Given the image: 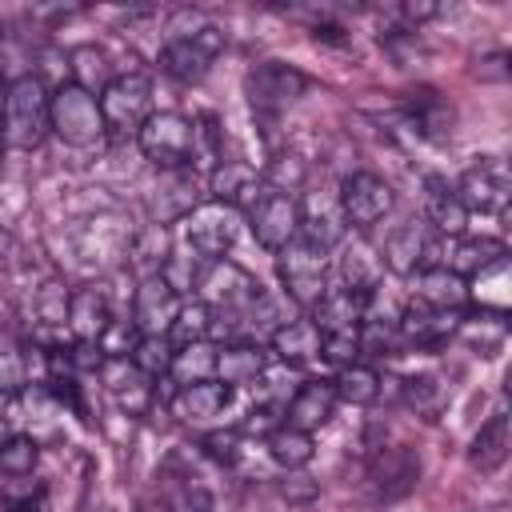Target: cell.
Wrapping results in <instances>:
<instances>
[{"instance_id": "1", "label": "cell", "mask_w": 512, "mask_h": 512, "mask_svg": "<svg viewBox=\"0 0 512 512\" xmlns=\"http://www.w3.org/2000/svg\"><path fill=\"white\" fill-rule=\"evenodd\" d=\"M48 104H52V92L44 88L40 76H16L4 88V128H0L4 132V144H12V148H36L52 132Z\"/></svg>"}, {"instance_id": "2", "label": "cell", "mask_w": 512, "mask_h": 512, "mask_svg": "<svg viewBox=\"0 0 512 512\" xmlns=\"http://www.w3.org/2000/svg\"><path fill=\"white\" fill-rule=\"evenodd\" d=\"M100 116H104V132L136 136L140 124L152 116V80L140 68L116 72V80L100 92Z\"/></svg>"}, {"instance_id": "3", "label": "cell", "mask_w": 512, "mask_h": 512, "mask_svg": "<svg viewBox=\"0 0 512 512\" xmlns=\"http://www.w3.org/2000/svg\"><path fill=\"white\" fill-rule=\"evenodd\" d=\"M48 120H52V132L72 144V148H88L104 136V116H100V100L84 88H76L72 80L60 84L52 92V104H48Z\"/></svg>"}, {"instance_id": "4", "label": "cell", "mask_w": 512, "mask_h": 512, "mask_svg": "<svg viewBox=\"0 0 512 512\" xmlns=\"http://www.w3.org/2000/svg\"><path fill=\"white\" fill-rule=\"evenodd\" d=\"M136 140L140 152L164 172H180L192 160V120L184 112H152L140 124Z\"/></svg>"}, {"instance_id": "5", "label": "cell", "mask_w": 512, "mask_h": 512, "mask_svg": "<svg viewBox=\"0 0 512 512\" xmlns=\"http://www.w3.org/2000/svg\"><path fill=\"white\" fill-rule=\"evenodd\" d=\"M240 224H244L240 208H232L224 200H208V204H196L184 216V236H188V248L200 260H224V252L240 236Z\"/></svg>"}, {"instance_id": "6", "label": "cell", "mask_w": 512, "mask_h": 512, "mask_svg": "<svg viewBox=\"0 0 512 512\" xmlns=\"http://www.w3.org/2000/svg\"><path fill=\"white\" fill-rule=\"evenodd\" d=\"M196 288H200V304H208L216 312H244L264 292L260 280L232 260H204Z\"/></svg>"}, {"instance_id": "7", "label": "cell", "mask_w": 512, "mask_h": 512, "mask_svg": "<svg viewBox=\"0 0 512 512\" xmlns=\"http://www.w3.org/2000/svg\"><path fill=\"white\" fill-rule=\"evenodd\" d=\"M220 48H224V32L212 28V24H204V28L188 32V36L168 40L164 52H160V68L172 80H180V84H196V80L208 76V68L220 56Z\"/></svg>"}, {"instance_id": "8", "label": "cell", "mask_w": 512, "mask_h": 512, "mask_svg": "<svg viewBox=\"0 0 512 512\" xmlns=\"http://www.w3.org/2000/svg\"><path fill=\"white\" fill-rule=\"evenodd\" d=\"M276 268H280V280H284L288 296L300 308H312L328 292V260H324V252L308 248L304 240H292L288 248H280Z\"/></svg>"}, {"instance_id": "9", "label": "cell", "mask_w": 512, "mask_h": 512, "mask_svg": "<svg viewBox=\"0 0 512 512\" xmlns=\"http://www.w3.org/2000/svg\"><path fill=\"white\" fill-rule=\"evenodd\" d=\"M456 196L468 212H504L508 196H512V172L500 156H480L476 164L464 168Z\"/></svg>"}, {"instance_id": "10", "label": "cell", "mask_w": 512, "mask_h": 512, "mask_svg": "<svg viewBox=\"0 0 512 512\" xmlns=\"http://www.w3.org/2000/svg\"><path fill=\"white\" fill-rule=\"evenodd\" d=\"M340 212H344V224H352V228H372V224H380L388 212H392V204H396V196H392V184L384 180V176H376V172H352L344 184H340Z\"/></svg>"}, {"instance_id": "11", "label": "cell", "mask_w": 512, "mask_h": 512, "mask_svg": "<svg viewBox=\"0 0 512 512\" xmlns=\"http://www.w3.org/2000/svg\"><path fill=\"white\" fill-rule=\"evenodd\" d=\"M244 216L252 220V232H256V240H260L264 252H280V248H288L296 240V228H300V204H296V196H284V192L264 188L260 200Z\"/></svg>"}, {"instance_id": "12", "label": "cell", "mask_w": 512, "mask_h": 512, "mask_svg": "<svg viewBox=\"0 0 512 512\" xmlns=\"http://www.w3.org/2000/svg\"><path fill=\"white\" fill-rule=\"evenodd\" d=\"M308 88V76L284 60H264L248 72V96H252V108L272 116L280 108H288L292 100H300Z\"/></svg>"}, {"instance_id": "13", "label": "cell", "mask_w": 512, "mask_h": 512, "mask_svg": "<svg viewBox=\"0 0 512 512\" xmlns=\"http://www.w3.org/2000/svg\"><path fill=\"white\" fill-rule=\"evenodd\" d=\"M420 480V456L404 444L396 448H380L368 464V488H372V500L376 504H392L400 496H408Z\"/></svg>"}, {"instance_id": "14", "label": "cell", "mask_w": 512, "mask_h": 512, "mask_svg": "<svg viewBox=\"0 0 512 512\" xmlns=\"http://www.w3.org/2000/svg\"><path fill=\"white\" fill-rule=\"evenodd\" d=\"M300 204V228H296V240H304L308 248L316 252H328L344 240V212H340V200L336 196H320V192H308Z\"/></svg>"}, {"instance_id": "15", "label": "cell", "mask_w": 512, "mask_h": 512, "mask_svg": "<svg viewBox=\"0 0 512 512\" xmlns=\"http://www.w3.org/2000/svg\"><path fill=\"white\" fill-rule=\"evenodd\" d=\"M180 304H184V300H180L160 276H148V280H140V288H136L132 328H136L140 336H168L172 324H176Z\"/></svg>"}, {"instance_id": "16", "label": "cell", "mask_w": 512, "mask_h": 512, "mask_svg": "<svg viewBox=\"0 0 512 512\" xmlns=\"http://www.w3.org/2000/svg\"><path fill=\"white\" fill-rule=\"evenodd\" d=\"M500 260H508V248L500 240H492V236H448L444 256H440V268H448V272H456V276L468 280V276L488 272Z\"/></svg>"}, {"instance_id": "17", "label": "cell", "mask_w": 512, "mask_h": 512, "mask_svg": "<svg viewBox=\"0 0 512 512\" xmlns=\"http://www.w3.org/2000/svg\"><path fill=\"white\" fill-rule=\"evenodd\" d=\"M412 296H416L420 308H432V312H460V308L468 304L472 288H468L464 276H456V272H448V268H440V264H428V268L416 272Z\"/></svg>"}, {"instance_id": "18", "label": "cell", "mask_w": 512, "mask_h": 512, "mask_svg": "<svg viewBox=\"0 0 512 512\" xmlns=\"http://www.w3.org/2000/svg\"><path fill=\"white\" fill-rule=\"evenodd\" d=\"M424 260H432L428 224L408 220V224H400V228L388 236V244H384V260H380V264H384L388 272H396V276H412V272L424 268Z\"/></svg>"}, {"instance_id": "19", "label": "cell", "mask_w": 512, "mask_h": 512, "mask_svg": "<svg viewBox=\"0 0 512 512\" xmlns=\"http://www.w3.org/2000/svg\"><path fill=\"white\" fill-rule=\"evenodd\" d=\"M364 320V296L348 292V288H328L316 304H312V324L320 328V336H336V332H356Z\"/></svg>"}, {"instance_id": "20", "label": "cell", "mask_w": 512, "mask_h": 512, "mask_svg": "<svg viewBox=\"0 0 512 512\" xmlns=\"http://www.w3.org/2000/svg\"><path fill=\"white\" fill-rule=\"evenodd\" d=\"M112 324V308H108V296L100 288H80L72 292V304H68V332L76 336V344H96Z\"/></svg>"}, {"instance_id": "21", "label": "cell", "mask_w": 512, "mask_h": 512, "mask_svg": "<svg viewBox=\"0 0 512 512\" xmlns=\"http://www.w3.org/2000/svg\"><path fill=\"white\" fill-rule=\"evenodd\" d=\"M332 408H336V388H332V380H308V384L296 388V396L288 400L284 416H288L292 428L312 432V428L328 424Z\"/></svg>"}, {"instance_id": "22", "label": "cell", "mask_w": 512, "mask_h": 512, "mask_svg": "<svg viewBox=\"0 0 512 512\" xmlns=\"http://www.w3.org/2000/svg\"><path fill=\"white\" fill-rule=\"evenodd\" d=\"M456 328H460V312H432L420 304H412L396 324L400 344H416V348H432V344L448 340Z\"/></svg>"}, {"instance_id": "23", "label": "cell", "mask_w": 512, "mask_h": 512, "mask_svg": "<svg viewBox=\"0 0 512 512\" xmlns=\"http://www.w3.org/2000/svg\"><path fill=\"white\" fill-rule=\"evenodd\" d=\"M144 512H212V496L204 492V484H196L192 476H164L148 500Z\"/></svg>"}, {"instance_id": "24", "label": "cell", "mask_w": 512, "mask_h": 512, "mask_svg": "<svg viewBox=\"0 0 512 512\" xmlns=\"http://www.w3.org/2000/svg\"><path fill=\"white\" fill-rule=\"evenodd\" d=\"M268 368V352L256 340H240V344H224L216 348V380L220 384H256L260 372Z\"/></svg>"}, {"instance_id": "25", "label": "cell", "mask_w": 512, "mask_h": 512, "mask_svg": "<svg viewBox=\"0 0 512 512\" xmlns=\"http://www.w3.org/2000/svg\"><path fill=\"white\" fill-rule=\"evenodd\" d=\"M232 400V388L220 384V380H200V384H184L176 388L172 396V412L180 420H208V416H220Z\"/></svg>"}, {"instance_id": "26", "label": "cell", "mask_w": 512, "mask_h": 512, "mask_svg": "<svg viewBox=\"0 0 512 512\" xmlns=\"http://www.w3.org/2000/svg\"><path fill=\"white\" fill-rule=\"evenodd\" d=\"M268 340H272V352L280 356V364H304V360L320 356V344H324V336L312 320H284Z\"/></svg>"}, {"instance_id": "27", "label": "cell", "mask_w": 512, "mask_h": 512, "mask_svg": "<svg viewBox=\"0 0 512 512\" xmlns=\"http://www.w3.org/2000/svg\"><path fill=\"white\" fill-rule=\"evenodd\" d=\"M508 448H512V428H508V416H492L488 424H480V432L472 436V448H468V464L480 468V472H496L504 460H508Z\"/></svg>"}, {"instance_id": "28", "label": "cell", "mask_w": 512, "mask_h": 512, "mask_svg": "<svg viewBox=\"0 0 512 512\" xmlns=\"http://www.w3.org/2000/svg\"><path fill=\"white\" fill-rule=\"evenodd\" d=\"M72 64H68V72H72V84L76 88H84V92H104L112 80H116V72H112V56L104 52V48H96V44H80V48H72V56H68Z\"/></svg>"}, {"instance_id": "29", "label": "cell", "mask_w": 512, "mask_h": 512, "mask_svg": "<svg viewBox=\"0 0 512 512\" xmlns=\"http://www.w3.org/2000/svg\"><path fill=\"white\" fill-rule=\"evenodd\" d=\"M428 224L444 236H464L468 228V208L460 204L456 188H448L444 180H428Z\"/></svg>"}, {"instance_id": "30", "label": "cell", "mask_w": 512, "mask_h": 512, "mask_svg": "<svg viewBox=\"0 0 512 512\" xmlns=\"http://www.w3.org/2000/svg\"><path fill=\"white\" fill-rule=\"evenodd\" d=\"M164 260H168V228L164 224H148L128 236V264L140 272V280L160 276Z\"/></svg>"}, {"instance_id": "31", "label": "cell", "mask_w": 512, "mask_h": 512, "mask_svg": "<svg viewBox=\"0 0 512 512\" xmlns=\"http://www.w3.org/2000/svg\"><path fill=\"white\" fill-rule=\"evenodd\" d=\"M340 272H344V288L356 292V296H372L380 292V280H384V264L380 256L368 248V244H352L340 260Z\"/></svg>"}, {"instance_id": "32", "label": "cell", "mask_w": 512, "mask_h": 512, "mask_svg": "<svg viewBox=\"0 0 512 512\" xmlns=\"http://www.w3.org/2000/svg\"><path fill=\"white\" fill-rule=\"evenodd\" d=\"M168 376L176 380V388H184V384H200V380H212V376H216V344H208V340L180 344V348L172 352Z\"/></svg>"}, {"instance_id": "33", "label": "cell", "mask_w": 512, "mask_h": 512, "mask_svg": "<svg viewBox=\"0 0 512 512\" xmlns=\"http://www.w3.org/2000/svg\"><path fill=\"white\" fill-rule=\"evenodd\" d=\"M268 452H272V460L280 464V468H304L308 460H312V452H316V444H312V432H300V428H292V424H276L272 432H268Z\"/></svg>"}, {"instance_id": "34", "label": "cell", "mask_w": 512, "mask_h": 512, "mask_svg": "<svg viewBox=\"0 0 512 512\" xmlns=\"http://www.w3.org/2000/svg\"><path fill=\"white\" fill-rule=\"evenodd\" d=\"M332 388H336V400H348V404L364 408V404H372L380 396V376L368 364H348V368H340Z\"/></svg>"}, {"instance_id": "35", "label": "cell", "mask_w": 512, "mask_h": 512, "mask_svg": "<svg viewBox=\"0 0 512 512\" xmlns=\"http://www.w3.org/2000/svg\"><path fill=\"white\" fill-rule=\"evenodd\" d=\"M172 352H176V344H172L168 336H140L136 348H132V356H128V364H132L140 376L160 380V376H168Z\"/></svg>"}, {"instance_id": "36", "label": "cell", "mask_w": 512, "mask_h": 512, "mask_svg": "<svg viewBox=\"0 0 512 512\" xmlns=\"http://www.w3.org/2000/svg\"><path fill=\"white\" fill-rule=\"evenodd\" d=\"M68 304H72V292L60 280H44L36 288V316L44 328H68Z\"/></svg>"}, {"instance_id": "37", "label": "cell", "mask_w": 512, "mask_h": 512, "mask_svg": "<svg viewBox=\"0 0 512 512\" xmlns=\"http://www.w3.org/2000/svg\"><path fill=\"white\" fill-rule=\"evenodd\" d=\"M208 328H212V308L200 304V300H188V304H180L168 340H176V344H196V340H208Z\"/></svg>"}, {"instance_id": "38", "label": "cell", "mask_w": 512, "mask_h": 512, "mask_svg": "<svg viewBox=\"0 0 512 512\" xmlns=\"http://www.w3.org/2000/svg\"><path fill=\"white\" fill-rule=\"evenodd\" d=\"M40 460V448L32 436H12L8 444H0V472L4 476H28Z\"/></svg>"}, {"instance_id": "39", "label": "cell", "mask_w": 512, "mask_h": 512, "mask_svg": "<svg viewBox=\"0 0 512 512\" xmlns=\"http://www.w3.org/2000/svg\"><path fill=\"white\" fill-rule=\"evenodd\" d=\"M304 176H308V168H304V160H300V156H276L260 180H264V188L292 196V192L304 184Z\"/></svg>"}, {"instance_id": "40", "label": "cell", "mask_w": 512, "mask_h": 512, "mask_svg": "<svg viewBox=\"0 0 512 512\" xmlns=\"http://www.w3.org/2000/svg\"><path fill=\"white\" fill-rule=\"evenodd\" d=\"M408 112H412V120H416L424 132H436L444 120H452V116H448V104H444L432 88L412 92V96H408Z\"/></svg>"}, {"instance_id": "41", "label": "cell", "mask_w": 512, "mask_h": 512, "mask_svg": "<svg viewBox=\"0 0 512 512\" xmlns=\"http://www.w3.org/2000/svg\"><path fill=\"white\" fill-rule=\"evenodd\" d=\"M320 356H324V360H332V364H340V368H348V364H356V356H360V336H356V332L324 336Z\"/></svg>"}, {"instance_id": "42", "label": "cell", "mask_w": 512, "mask_h": 512, "mask_svg": "<svg viewBox=\"0 0 512 512\" xmlns=\"http://www.w3.org/2000/svg\"><path fill=\"white\" fill-rule=\"evenodd\" d=\"M204 452L216 464H236V456H240V432H212V436H204Z\"/></svg>"}, {"instance_id": "43", "label": "cell", "mask_w": 512, "mask_h": 512, "mask_svg": "<svg viewBox=\"0 0 512 512\" xmlns=\"http://www.w3.org/2000/svg\"><path fill=\"white\" fill-rule=\"evenodd\" d=\"M436 396H440V388H436L432 376H412V380H404V400H408L412 408H432Z\"/></svg>"}, {"instance_id": "44", "label": "cell", "mask_w": 512, "mask_h": 512, "mask_svg": "<svg viewBox=\"0 0 512 512\" xmlns=\"http://www.w3.org/2000/svg\"><path fill=\"white\" fill-rule=\"evenodd\" d=\"M284 496H288V500H308V496H316V484H312L308 476H296V480L284 484Z\"/></svg>"}, {"instance_id": "45", "label": "cell", "mask_w": 512, "mask_h": 512, "mask_svg": "<svg viewBox=\"0 0 512 512\" xmlns=\"http://www.w3.org/2000/svg\"><path fill=\"white\" fill-rule=\"evenodd\" d=\"M400 16H404L408 24H416V20H428V16H436V4H404V8H400Z\"/></svg>"}, {"instance_id": "46", "label": "cell", "mask_w": 512, "mask_h": 512, "mask_svg": "<svg viewBox=\"0 0 512 512\" xmlns=\"http://www.w3.org/2000/svg\"><path fill=\"white\" fill-rule=\"evenodd\" d=\"M4 512H40V500H32V496H20V500H12Z\"/></svg>"}, {"instance_id": "47", "label": "cell", "mask_w": 512, "mask_h": 512, "mask_svg": "<svg viewBox=\"0 0 512 512\" xmlns=\"http://www.w3.org/2000/svg\"><path fill=\"white\" fill-rule=\"evenodd\" d=\"M8 440H12V428H8V420L0 416V444H8Z\"/></svg>"}, {"instance_id": "48", "label": "cell", "mask_w": 512, "mask_h": 512, "mask_svg": "<svg viewBox=\"0 0 512 512\" xmlns=\"http://www.w3.org/2000/svg\"><path fill=\"white\" fill-rule=\"evenodd\" d=\"M4 148H8V144H4V132H0V160H4Z\"/></svg>"}, {"instance_id": "49", "label": "cell", "mask_w": 512, "mask_h": 512, "mask_svg": "<svg viewBox=\"0 0 512 512\" xmlns=\"http://www.w3.org/2000/svg\"><path fill=\"white\" fill-rule=\"evenodd\" d=\"M0 328H4V312H0Z\"/></svg>"}]
</instances>
